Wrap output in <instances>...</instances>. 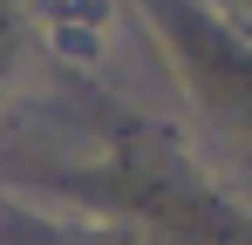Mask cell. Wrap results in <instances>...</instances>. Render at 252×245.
<instances>
[{
	"label": "cell",
	"instance_id": "6da1fadb",
	"mask_svg": "<svg viewBox=\"0 0 252 245\" xmlns=\"http://www.w3.org/2000/svg\"><path fill=\"white\" fill-rule=\"evenodd\" d=\"M48 21V34L55 28H75V34H102V21H109V0H34Z\"/></svg>",
	"mask_w": 252,
	"mask_h": 245
},
{
	"label": "cell",
	"instance_id": "7a4b0ae2",
	"mask_svg": "<svg viewBox=\"0 0 252 245\" xmlns=\"http://www.w3.org/2000/svg\"><path fill=\"white\" fill-rule=\"evenodd\" d=\"M55 48H62L68 61H95V48H102V41H95V34H75V28H55Z\"/></svg>",
	"mask_w": 252,
	"mask_h": 245
}]
</instances>
